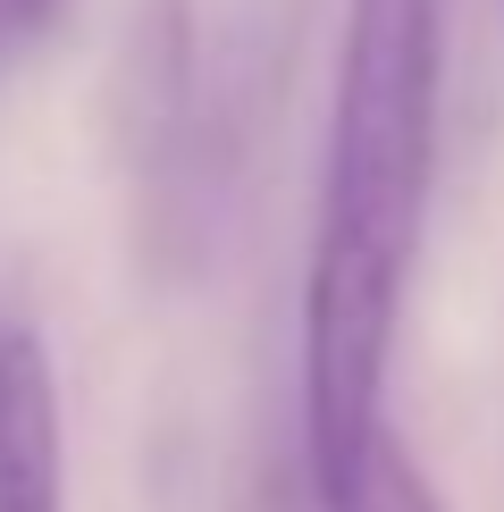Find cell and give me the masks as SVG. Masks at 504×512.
I'll use <instances>...</instances> for the list:
<instances>
[{
  "instance_id": "obj_1",
  "label": "cell",
  "mask_w": 504,
  "mask_h": 512,
  "mask_svg": "<svg viewBox=\"0 0 504 512\" xmlns=\"http://www.w3.org/2000/svg\"><path fill=\"white\" fill-rule=\"evenodd\" d=\"M446 17L437 0H345L303 261V487L320 512L387 429V361L437 185Z\"/></svg>"
},
{
  "instance_id": "obj_2",
  "label": "cell",
  "mask_w": 504,
  "mask_h": 512,
  "mask_svg": "<svg viewBox=\"0 0 504 512\" xmlns=\"http://www.w3.org/2000/svg\"><path fill=\"white\" fill-rule=\"evenodd\" d=\"M0 512H68L59 370L34 328H0Z\"/></svg>"
},
{
  "instance_id": "obj_3",
  "label": "cell",
  "mask_w": 504,
  "mask_h": 512,
  "mask_svg": "<svg viewBox=\"0 0 504 512\" xmlns=\"http://www.w3.org/2000/svg\"><path fill=\"white\" fill-rule=\"evenodd\" d=\"M320 512H446V504H437L429 471H420V462L404 454V437L378 429V437L362 445V462L345 471V487H336Z\"/></svg>"
},
{
  "instance_id": "obj_4",
  "label": "cell",
  "mask_w": 504,
  "mask_h": 512,
  "mask_svg": "<svg viewBox=\"0 0 504 512\" xmlns=\"http://www.w3.org/2000/svg\"><path fill=\"white\" fill-rule=\"evenodd\" d=\"M68 17V0H0V59H17V51H34L42 34Z\"/></svg>"
}]
</instances>
